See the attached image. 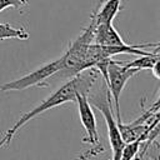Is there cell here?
Here are the masks:
<instances>
[{"mask_svg":"<svg viewBox=\"0 0 160 160\" xmlns=\"http://www.w3.org/2000/svg\"><path fill=\"white\" fill-rule=\"evenodd\" d=\"M98 70L94 68L86 69L81 72H79L78 75H75L74 78L69 79L68 81H65L61 86H59L54 92H51L48 98H45L39 105H36L35 108H32L31 110H29L28 112L22 114L19 120L5 132V135L2 136V139L0 140V149L6 146L12 138L16 135V132L30 120H32L34 118L39 116L40 114L45 112L46 110H50L52 108L60 106L65 102H70V101H75V95L78 92H86L89 94L91 86L95 84L96 79H98Z\"/></svg>","mask_w":160,"mask_h":160,"instance_id":"obj_1","label":"cell"},{"mask_svg":"<svg viewBox=\"0 0 160 160\" xmlns=\"http://www.w3.org/2000/svg\"><path fill=\"white\" fill-rule=\"evenodd\" d=\"M94 26L95 22L90 18L89 25L82 30V32L70 42L68 50L61 55L62 60V66L59 71H56L50 79L54 80H65L68 81L69 79L74 78L79 72L86 70L84 65V59L86 50L89 45L92 42V36H94Z\"/></svg>","mask_w":160,"mask_h":160,"instance_id":"obj_2","label":"cell"},{"mask_svg":"<svg viewBox=\"0 0 160 160\" xmlns=\"http://www.w3.org/2000/svg\"><path fill=\"white\" fill-rule=\"evenodd\" d=\"M75 102L78 104L80 121H81V124L86 131V138L84 139V142H88L90 145L89 151L85 152L78 160H88L90 156H96L98 154L102 152L104 148L99 140L96 118H95L94 110L91 108V104L89 102L88 94L86 92H78L75 95Z\"/></svg>","mask_w":160,"mask_h":160,"instance_id":"obj_3","label":"cell"},{"mask_svg":"<svg viewBox=\"0 0 160 160\" xmlns=\"http://www.w3.org/2000/svg\"><path fill=\"white\" fill-rule=\"evenodd\" d=\"M91 104L102 114L108 129V136H109V144L111 148V160H120L122 148L125 145V141L122 140L121 132L118 126V121L114 115V110L111 109V98L109 94V90L106 89L105 96L96 95L90 99Z\"/></svg>","mask_w":160,"mask_h":160,"instance_id":"obj_4","label":"cell"},{"mask_svg":"<svg viewBox=\"0 0 160 160\" xmlns=\"http://www.w3.org/2000/svg\"><path fill=\"white\" fill-rule=\"evenodd\" d=\"M61 66H62V60L60 56L59 59L46 62V64L41 65L40 68L35 69L34 71L19 78V79H15V80L2 84L0 86V91H21V90H25L31 86L45 88V86H48V80L56 71H59L61 69Z\"/></svg>","mask_w":160,"mask_h":160,"instance_id":"obj_5","label":"cell"},{"mask_svg":"<svg viewBox=\"0 0 160 160\" xmlns=\"http://www.w3.org/2000/svg\"><path fill=\"white\" fill-rule=\"evenodd\" d=\"M138 72H139L138 69L126 68L122 65V61H118V60H111L108 66V80L105 84L114 104V112H115L114 115L118 124L122 122L120 115V104H119L121 91L124 90L126 82Z\"/></svg>","mask_w":160,"mask_h":160,"instance_id":"obj_6","label":"cell"},{"mask_svg":"<svg viewBox=\"0 0 160 160\" xmlns=\"http://www.w3.org/2000/svg\"><path fill=\"white\" fill-rule=\"evenodd\" d=\"M92 42L102 46H120L126 44L118 30L112 26V22L95 24Z\"/></svg>","mask_w":160,"mask_h":160,"instance_id":"obj_7","label":"cell"},{"mask_svg":"<svg viewBox=\"0 0 160 160\" xmlns=\"http://www.w3.org/2000/svg\"><path fill=\"white\" fill-rule=\"evenodd\" d=\"M121 0H100V4L91 14L95 24L112 22L121 9Z\"/></svg>","mask_w":160,"mask_h":160,"instance_id":"obj_8","label":"cell"},{"mask_svg":"<svg viewBox=\"0 0 160 160\" xmlns=\"http://www.w3.org/2000/svg\"><path fill=\"white\" fill-rule=\"evenodd\" d=\"M160 60V55H159V48L155 49L154 52L146 54V55H139L135 60L129 61V62H124L122 65L126 68H134L140 70H151L154 68V65H156Z\"/></svg>","mask_w":160,"mask_h":160,"instance_id":"obj_9","label":"cell"},{"mask_svg":"<svg viewBox=\"0 0 160 160\" xmlns=\"http://www.w3.org/2000/svg\"><path fill=\"white\" fill-rule=\"evenodd\" d=\"M5 39H29V32L24 28H14L10 24H0V40Z\"/></svg>","mask_w":160,"mask_h":160,"instance_id":"obj_10","label":"cell"},{"mask_svg":"<svg viewBox=\"0 0 160 160\" xmlns=\"http://www.w3.org/2000/svg\"><path fill=\"white\" fill-rule=\"evenodd\" d=\"M30 0H0V12L8 8H15L19 9L21 6H25Z\"/></svg>","mask_w":160,"mask_h":160,"instance_id":"obj_11","label":"cell"},{"mask_svg":"<svg viewBox=\"0 0 160 160\" xmlns=\"http://www.w3.org/2000/svg\"><path fill=\"white\" fill-rule=\"evenodd\" d=\"M151 71H152V74H154V76H155L156 79L160 78V75H159V62H158L156 65H154V68L151 69Z\"/></svg>","mask_w":160,"mask_h":160,"instance_id":"obj_12","label":"cell"}]
</instances>
